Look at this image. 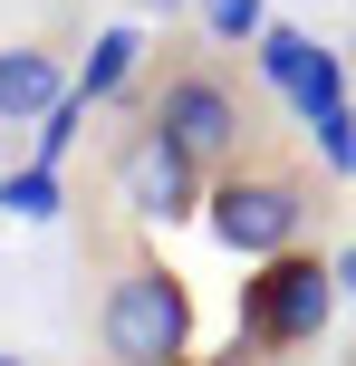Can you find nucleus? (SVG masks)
I'll return each instance as SVG.
<instances>
[{
	"instance_id": "f257e3e1",
	"label": "nucleus",
	"mask_w": 356,
	"mask_h": 366,
	"mask_svg": "<svg viewBox=\"0 0 356 366\" xmlns=\"http://www.w3.org/2000/svg\"><path fill=\"white\" fill-rule=\"evenodd\" d=\"M96 347L126 357V366H164V357L193 347V290H183V270H173L164 251L135 241V251L116 260L106 309H96Z\"/></svg>"
},
{
	"instance_id": "f03ea898",
	"label": "nucleus",
	"mask_w": 356,
	"mask_h": 366,
	"mask_svg": "<svg viewBox=\"0 0 356 366\" xmlns=\"http://www.w3.org/2000/svg\"><path fill=\"white\" fill-rule=\"evenodd\" d=\"M145 116H154L203 174L241 164V145H250V107H241V87H231L212 58H173V68L154 77V107H145Z\"/></svg>"
},
{
	"instance_id": "7ed1b4c3",
	"label": "nucleus",
	"mask_w": 356,
	"mask_h": 366,
	"mask_svg": "<svg viewBox=\"0 0 356 366\" xmlns=\"http://www.w3.org/2000/svg\"><path fill=\"white\" fill-rule=\"evenodd\" d=\"M308 183L299 174H250V164H222L212 174V193H203V222H212V241L222 251H241V260H270V251H289V241L308 232Z\"/></svg>"
},
{
	"instance_id": "20e7f679",
	"label": "nucleus",
	"mask_w": 356,
	"mask_h": 366,
	"mask_svg": "<svg viewBox=\"0 0 356 366\" xmlns=\"http://www.w3.org/2000/svg\"><path fill=\"white\" fill-rule=\"evenodd\" d=\"M337 309V280H327L318 251H270L260 280H241V347H308Z\"/></svg>"
},
{
	"instance_id": "39448f33",
	"label": "nucleus",
	"mask_w": 356,
	"mask_h": 366,
	"mask_svg": "<svg viewBox=\"0 0 356 366\" xmlns=\"http://www.w3.org/2000/svg\"><path fill=\"white\" fill-rule=\"evenodd\" d=\"M116 193H126L145 222H183V212H203L212 174H203V164H193V154H183V145H173V135L145 116V126L126 135V154H116Z\"/></svg>"
},
{
	"instance_id": "423d86ee",
	"label": "nucleus",
	"mask_w": 356,
	"mask_h": 366,
	"mask_svg": "<svg viewBox=\"0 0 356 366\" xmlns=\"http://www.w3.org/2000/svg\"><path fill=\"white\" fill-rule=\"evenodd\" d=\"M58 97H68L58 49H0V126H29V116L58 107Z\"/></svg>"
},
{
	"instance_id": "0eeeda50",
	"label": "nucleus",
	"mask_w": 356,
	"mask_h": 366,
	"mask_svg": "<svg viewBox=\"0 0 356 366\" xmlns=\"http://www.w3.org/2000/svg\"><path fill=\"white\" fill-rule=\"evenodd\" d=\"M135 58H145V39H135V29H106V39H96V58H87V77H77V97L96 107L116 77H135Z\"/></svg>"
},
{
	"instance_id": "6e6552de",
	"label": "nucleus",
	"mask_w": 356,
	"mask_h": 366,
	"mask_svg": "<svg viewBox=\"0 0 356 366\" xmlns=\"http://www.w3.org/2000/svg\"><path fill=\"white\" fill-rule=\"evenodd\" d=\"M203 29H212V49H241L260 29V0H203Z\"/></svg>"
},
{
	"instance_id": "1a4fd4ad",
	"label": "nucleus",
	"mask_w": 356,
	"mask_h": 366,
	"mask_svg": "<svg viewBox=\"0 0 356 366\" xmlns=\"http://www.w3.org/2000/svg\"><path fill=\"white\" fill-rule=\"evenodd\" d=\"M0 202H10V212H58V183L49 174H19V183H0Z\"/></svg>"
},
{
	"instance_id": "9d476101",
	"label": "nucleus",
	"mask_w": 356,
	"mask_h": 366,
	"mask_svg": "<svg viewBox=\"0 0 356 366\" xmlns=\"http://www.w3.org/2000/svg\"><path fill=\"white\" fill-rule=\"evenodd\" d=\"M145 10H173V0H145Z\"/></svg>"
}]
</instances>
